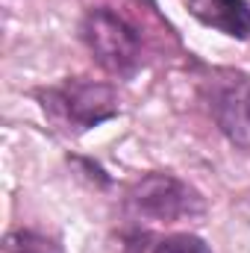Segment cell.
Returning <instances> with one entry per match:
<instances>
[{
	"label": "cell",
	"instance_id": "5b68a950",
	"mask_svg": "<svg viewBox=\"0 0 250 253\" xmlns=\"http://www.w3.org/2000/svg\"><path fill=\"white\" fill-rule=\"evenodd\" d=\"M186 9L200 24H206L230 39H250L248 0H186Z\"/></svg>",
	"mask_w": 250,
	"mask_h": 253
},
{
	"label": "cell",
	"instance_id": "8992f818",
	"mask_svg": "<svg viewBox=\"0 0 250 253\" xmlns=\"http://www.w3.org/2000/svg\"><path fill=\"white\" fill-rule=\"evenodd\" d=\"M6 253H59V245L33 230H18L6 239Z\"/></svg>",
	"mask_w": 250,
	"mask_h": 253
},
{
	"label": "cell",
	"instance_id": "3957f363",
	"mask_svg": "<svg viewBox=\"0 0 250 253\" xmlns=\"http://www.w3.org/2000/svg\"><path fill=\"white\" fill-rule=\"evenodd\" d=\"M126 203L138 218L147 221H180V218H194L206 209L203 197L174 174L141 177L129 189Z\"/></svg>",
	"mask_w": 250,
	"mask_h": 253
},
{
	"label": "cell",
	"instance_id": "277c9868",
	"mask_svg": "<svg viewBox=\"0 0 250 253\" xmlns=\"http://www.w3.org/2000/svg\"><path fill=\"white\" fill-rule=\"evenodd\" d=\"M206 100L218 129L239 147L250 150V77L242 71H212L206 80Z\"/></svg>",
	"mask_w": 250,
	"mask_h": 253
},
{
	"label": "cell",
	"instance_id": "7a4b0ae2",
	"mask_svg": "<svg viewBox=\"0 0 250 253\" xmlns=\"http://www.w3.org/2000/svg\"><path fill=\"white\" fill-rule=\"evenodd\" d=\"M80 36H83L85 47L91 50V56L97 59V65L109 74L126 77L141 62L138 30L124 15H118L106 6H97V9L85 12V18L80 24Z\"/></svg>",
	"mask_w": 250,
	"mask_h": 253
},
{
	"label": "cell",
	"instance_id": "52a82bcc",
	"mask_svg": "<svg viewBox=\"0 0 250 253\" xmlns=\"http://www.w3.org/2000/svg\"><path fill=\"white\" fill-rule=\"evenodd\" d=\"M153 253H212V248L200 239V236H191V233H177V236H168L162 239Z\"/></svg>",
	"mask_w": 250,
	"mask_h": 253
},
{
	"label": "cell",
	"instance_id": "6da1fadb",
	"mask_svg": "<svg viewBox=\"0 0 250 253\" xmlns=\"http://www.w3.org/2000/svg\"><path fill=\"white\" fill-rule=\"evenodd\" d=\"M42 109L65 129L85 132L91 126H100L103 121L118 115V94L106 83L94 80H65L59 85H50L39 91Z\"/></svg>",
	"mask_w": 250,
	"mask_h": 253
}]
</instances>
